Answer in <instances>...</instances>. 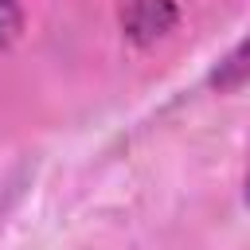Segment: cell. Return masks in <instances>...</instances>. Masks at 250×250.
<instances>
[{
    "label": "cell",
    "mask_w": 250,
    "mask_h": 250,
    "mask_svg": "<svg viewBox=\"0 0 250 250\" xmlns=\"http://www.w3.org/2000/svg\"><path fill=\"white\" fill-rule=\"evenodd\" d=\"M125 35L137 43H156L176 27V4L172 0H129L121 12Z\"/></svg>",
    "instance_id": "1"
},
{
    "label": "cell",
    "mask_w": 250,
    "mask_h": 250,
    "mask_svg": "<svg viewBox=\"0 0 250 250\" xmlns=\"http://www.w3.org/2000/svg\"><path fill=\"white\" fill-rule=\"evenodd\" d=\"M250 82V35L215 66V74H211V86L219 90V94H230V90H238V86H246Z\"/></svg>",
    "instance_id": "2"
},
{
    "label": "cell",
    "mask_w": 250,
    "mask_h": 250,
    "mask_svg": "<svg viewBox=\"0 0 250 250\" xmlns=\"http://www.w3.org/2000/svg\"><path fill=\"white\" fill-rule=\"evenodd\" d=\"M20 23H23L20 4H16V0H0V47L20 35Z\"/></svg>",
    "instance_id": "3"
},
{
    "label": "cell",
    "mask_w": 250,
    "mask_h": 250,
    "mask_svg": "<svg viewBox=\"0 0 250 250\" xmlns=\"http://www.w3.org/2000/svg\"><path fill=\"white\" fill-rule=\"evenodd\" d=\"M246 199H250V172H246Z\"/></svg>",
    "instance_id": "4"
}]
</instances>
